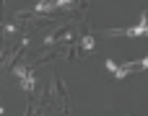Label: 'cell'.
<instances>
[{
  "label": "cell",
  "instance_id": "cell-1",
  "mask_svg": "<svg viewBox=\"0 0 148 116\" xmlns=\"http://www.w3.org/2000/svg\"><path fill=\"white\" fill-rule=\"evenodd\" d=\"M83 49H94V39H91V36L83 39Z\"/></svg>",
  "mask_w": 148,
  "mask_h": 116
},
{
  "label": "cell",
  "instance_id": "cell-2",
  "mask_svg": "<svg viewBox=\"0 0 148 116\" xmlns=\"http://www.w3.org/2000/svg\"><path fill=\"white\" fill-rule=\"evenodd\" d=\"M68 3H73V0H57V5H68Z\"/></svg>",
  "mask_w": 148,
  "mask_h": 116
},
{
  "label": "cell",
  "instance_id": "cell-3",
  "mask_svg": "<svg viewBox=\"0 0 148 116\" xmlns=\"http://www.w3.org/2000/svg\"><path fill=\"white\" fill-rule=\"evenodd\" d=\"M146 34H148V31H146Z\"/></svg>",
  "mask_w": 148,
  "mask_h": 116
}]
</instances>
